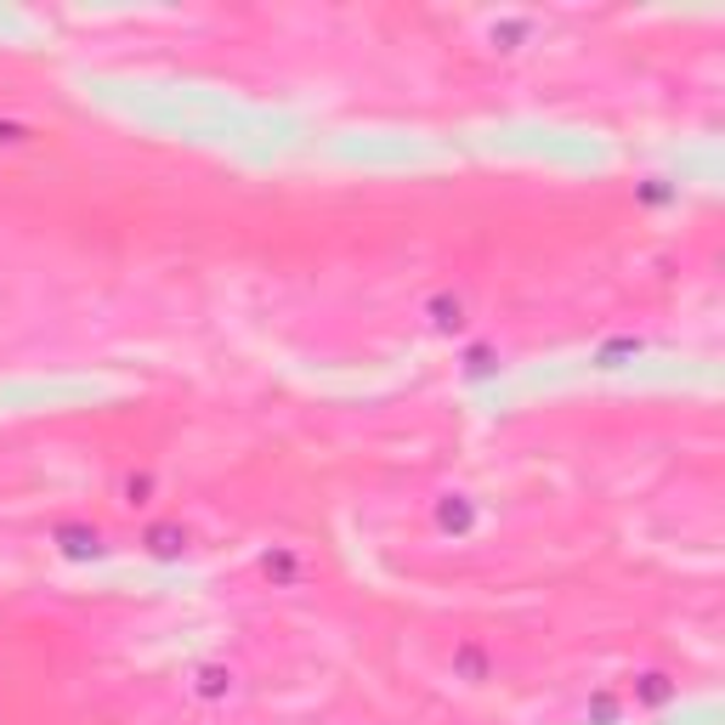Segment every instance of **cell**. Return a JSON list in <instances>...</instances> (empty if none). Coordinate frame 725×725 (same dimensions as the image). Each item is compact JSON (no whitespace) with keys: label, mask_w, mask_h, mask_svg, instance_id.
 Wrapping results in <instances>:
<instances>
[{"label":"cell","mask_w":725,"mask_h":725,"mask_svg":"<svg viewBox=\"0 0 725 725\" xmlns=\"http://www.w3.org/2000/svg\"><path fill=\"white\" fill-rule=\"evenodd\" d=\"M148 544H153V555H176V550L187 544V533H176V527H153Z\"/></svg>","instance_id":"obj_3"},{"label":"cell","mask_w":725,"mask_h":725,"mask_svg":"<svg viewBox=\"0 0 725 725\" xmlns=\"http://www.w3.org/2000/svg\"><path fill=\"white\" fill-rule=\"evenodd\" d=\"M239 691V675L227 669V664H205V669H193V698L199 703H227Z\"/></svg>","instance_id":"obj_2"},{"label":"cell","mask_w":725,"mask_h":725,"mask_svg":"<svg viewBox=\"0 0 725 725\" xmlns=\"http://www.w3.org/2000/svg\"><path fill=\"white\" fill-rule=\"evenodd\" d=\"M148 487H153L148 476H125V487H119L125 499H119V505H130V510H137V505H148Z\"/></svg>","instance_id":"obj_4"},{"label":"cell","mask_w":725,"mask_h":725,"mask_svg":"<svg viewBox=\"0 0 725 725\" xmlns=\"http://www.w3.org/2000/svg\"><path fill=\"white\" fill-rule=\"evenodd\" d=\"M425 318H431L442 335H453V329H465L471 318V301H465V289H437L431 301H425Z\"/></svg>","instance_id":"obj_1"}]
</instances>
